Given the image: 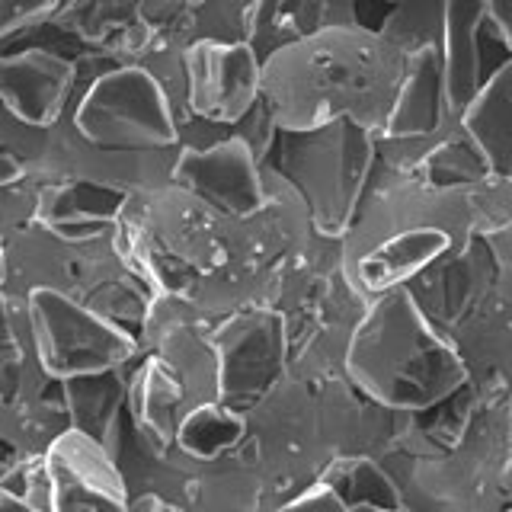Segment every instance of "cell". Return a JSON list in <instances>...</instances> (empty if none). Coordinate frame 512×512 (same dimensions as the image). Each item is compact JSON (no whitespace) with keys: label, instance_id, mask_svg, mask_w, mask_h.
<instances>
[{"label":"cell","instance_id":"obj_24","mask_svg":"<svg viewBox=\"0 0 512 512\" xmlns=\"http://www.w3.org/2000/svg\"><path fill=\"white\" fill-rule=\"evenodd\" d=\"M20 180H26V167L23 160L16 157L13 151H7L4 144H0V189H10Z\"/></svg>","mask_w":512,"mask_h":512},{"label":"cell","instance_id":"obj_3","mask_svg":"<svg viewBox=\"0 0 512 512\" xmlns=\"http://www.w3.org/2000/svg\"><path fill=\"white\" fill-rule=\"evenodd\" d=\"M375 157L378 135L352 119H336L308 132L279 128L263 164L298 192L320 237L343 240L372 180Z\"/></svg>","mask_w":512,"mask_h":512},{"label":"cell","instance_id":"obj_9","mask_svg":"<svg viewBox=\"0 0 512 512\" xmlns=\"http://www.w3.org/2000/svg\"><path fill=\"white\" fill-rule=\"evenodd\" d=\"M183 58L189 119L237 125L260 100L263 61L247 42H192Z\"/></svg>","mask_w":512,"mask_h":512},{"label":"cell","instance_id":"obj_7","mask_svg":"<svg viewBox=\"0 0 512 512\" xmlns=\"http://www.w3.org/2000/svg\"><path fill=\"white\" fill-rule=\"evenodd\" d=\"M29 503L39 512H125L128 490L109 448L68 429L42 455Z\"/></svg>","mask_w":512,"mask_h":512},{"label":"cell","instance_id":"obj_5","mask_svg":"<svg viewBox=\"0 0 512 512\" xmlns=\"http://www.w3.org/2000/svg\"><path fill=\"white\" fill-rule=\"evenodd\" d=\"M29 324L42 368L58 381L122 368L135 356V340L122 327L52 288L29 295Z\"/></svg>","mask_w":512,"mask_h":512},{"label":"cell","instance_id":"obj_26","mask_svg":"<svg viewBox=\"0 0 512 512\" xmlns=\"http://www.w3.org/2000/svg\"><path fill=\"white\" fill-rule=\"evenodd\" d=\"M0 512H39V509H32L26 500H20V496H13L0 487Z\"/></svg>","mask_w":512,"mask_h":512},{"label":"cell","instance_id":"obj_11","mask_svg":"<svg viewBox=\"0 0 512 512\" xmlns=\"http://www.w3.org/2000/svg\"><path fill=\"white\" fill-rule=\"evenodd\" d=\"M455 122L448 106L445 64L439 45H423L410 52L404 84L397 90L391 119L378 138H429Z\"/></svg>","mask_w":512,"mask_h":512},{"label":"cell","instance_id":"obj_2","mask_svg":"<svg viewBox=\"0 0 512 512\" xmlns=\"http://www.w3.org/2000/svg\"><path fill=\"white\" fill-rule=\"evenodd\" d=\"M343 375L365 400L394 413H423L471 384L458 346L432 324L407 285L372 295L352 324Z\"/></svg>","mask_w":512,"mask_h":512},{"label":"cell","instance_id":"obj_15","mask_svg":"<svg viewBox=\"0 0 512 512\" xmlns=\"http://www.w3.org/2000/svg\"><path fill=\"white\" fill-rule=\"evenodd\" d=\"M128 196L112 186L90 180L45 183L36 199V215L45 228L64 237H93L100 228L116 224L125 212Z\"/></svg>","mask_w":512,"mask_h":512},{"label":"cell","instance_id":"obj_4","mask_svg":"<svg viewBox=\"0 0 512 512\" xmlns=\"http://www.w3.org/2000/svg\"><path fill=\"white\" fill-rule=\"evenodd\" d=\"M68 116L90 144L103 151H170L180 148V116L164 87L138 64H112L74 87Z\"/></svg>","mask_w":512,"mask_h":512},{"label":"cell","instance_id":"obj_28","mask_svg":"<svg viewBox=\"0 0 512 512\" xmlns=\"http://www.w3.org/2000/svg\"><path fill=\"white\" fill-rule=\"evenodd\" d=\"M0 282H4V250H0Z\"/></svg>","mask_w":512,"mask_h":512},{"label":"cell","instance_id":"obj_23","mask_svg":"<svg viewBox=\"0 0 512 512\" xmlns=\"http://www.w3.org/2000/svg\"><path fill=\"white\" fill-rule=\"evenodd\" d=\"M490 32L512 52V0H487Z\"/></svg>","mask_w":512,"mask_h":512},{"label":"cell","instance_id":"obj_17","mask_svg":"<svg viewBox=\"0 0 512 512\" xmlns=\"http://www.w3.org/2000/svg\"><path fill=\"white\" fill-rule=\"evenodd\" d=\"M64 404H68L71 429L84 432L87 439L112 452L119 416L128 404V381L122 368H106V372L74 375L64 378Z\"/></svg>","mask_w":512,"mask_h":512},{"label":"cell","instance_id":"obj_16","mask_svg":"<svg viewBox=\"0 0 512 512\" xmlns=\"http://www.w3.org/2000/svg\"><path fill=\"white\" fill-rule=\"evenodd\" d=\"M183 407V378L164 359H148L128 384V413L138 432L157 452H167L176 442Z\"/></svg>","mask_w":512,"mask_h":512},{"label":"cell","instance_id":"obj_12","mask_svg":"<svg viewBox=\"0 0 512 512\" xmlns=\"http://www.w3.org/2000/svg\"><path fill=\"white\" fill-rule=\"evenodd\" d=\"M359 23L356 0H256L247 45L260 61L330 26Z\"/></svg>","mask_w":512,"mask_h":512},{"label":"cell","instance_id":"obj_10","mask_svg":"<svg viewBox=\"0 0 512 512\" xmlns=\"http://www.w3.org/2000/svg\"><path fill=\"white\" fill-rule=\"evenodd\" d=\"M77 61L48 48L0 55V106L32 128H52L71 106Z\"/></svg>","mask_w":512,"mask_h":512},{"label":"cell","instance_id":"obj_21","mask_svg":"<svg viewBox=\"0 0 512 512\" xmlns=\"http://www.w3.org/2000/svg\"><path fill=\"white\" fill-rule=\"evenodd\" d=\"M61 0H0V42L55 20Z\"/></svg>","mask_w":512,"mask_h":512},{"label":"cell","instance_id":"obj_18","mask_svg":"<svg viewBox=\"0 0 512 512\" xmlns=\"http://www.w3.org/2000/svg\"><path fill=\"white\" fill-rule=\"evenodd\" d=\"M317 484H327L349 509L372 506V509H407L397 477L384 468L375 455H343L333 458L317 474Z\"/></svg>","mask_w":512,"mask_h":512},{"label":"cell","instance_id":"obj_19","mask_svg":"<svg viewBox=\"0 0 512 512\" xmlns=\"http://www.w3.org/2000/svg\"><path fill=\"white\" fill-rule=\"evenodd\" d=\"M244 432H247L244 413L215 400V404L192 407L183 416L180 426H176V445L199 461H215L224 452H231L244 439Z\"/></svg>","mask_w":512,"mask_h":512},{"label":"cell","instance_id":"obj_6","mask_svg":"<svg viewBox=\"0 0 512 512\" xmlns=\"http://www.w3.org/2000/svg\"><path fill=\"white\" fill-rule=\"evenodd\" d=\"M218 400L234 410L260 404L288 368V320L276 308H247L212 336Z\"/></svg>","mask_w":512,"mask_h":512},{"label":"cell","instance_id":"obj_29","mask_svg":"<svg viewBox=\"0 0 512 512\" xmlns=\"http://www.w3.org/2000/svg\"><path fill=\"white\" fill-rule=\"evenodd\" d=\"M388 4H404V0H388Z\"/></svg>","mask_w":512,"mask_h":512},{"label":"cell","instance_id":"obj_27","mask_svg":"<svg viewBox=\"0 0 512 512\" xmlns=\"http://www.w3.org/2000/svg\"><path fill=\"white\" fill-rule=\"evenodd\" d=\"M349 512H391V509H372V506H359V509H349ZM394 512H410V509H394Z\"/></svg>","mask_w":512,"mask_h":512},{"label":"cell","instance_id":"obj_30","mask_svg":"<svg viewBox=\"0 0 512 512\" xmlns=\"http://www.w3.org/2000/svg\"><path fill=\"white\" fill-rule=\"evenodd\" d=\"M500 512H512V506H509V509H500Z\"/></svg>","mask_w":512,"mask_h":512},{"label":"cell","instance_id":"obj_1","mask_svg":"<svg viewBox=\"0 0 512 512\" xmlns=\"http://www.w3.org/2000/svg\"><path fill=\"white\" fill-rule=\"evenodd\" d=\"M410 55L362 23L330 26L263 61L260 96L282 132L352 119L381 135Z\"/></svg>","mask_w":512,"mask_h":512},{"label":"cell","instance_id":"obj_13","mask_svg":"<svg viewBox=\"0 0 512 512\" xmlns=\"http://www.w3.org/2000/svg\"><path fill=\"white\" fill-rule=\"evenodd\" d=\"M442 64L448 106L458 119L464 106L474 100V93L484 84V52L480 39L490 29L487 0H442Z\"/></svg>","mask_w":512,"mask_h":512},{"label":"cell","instance_id":"obj_8","mask_svg":"<svg viewBox=\"0 0 512 512\" xmlns=\"http://www.w3.org/2000/svg\"><path fill=\"white\" fill-rule=\"evenodd\" d=\"M173 183L224 218H250L269 202L263 160L237 135L205 148H180Z\"/></svg>","mask_w":512,"mask_h":512},{"label":"cell","instance_id":"obj_25","mask_svg":"<svg viewBox=\"0 0 512 512\" xmlns=\"http://www.w3.org/2000/svg\"><path fill=\"white\" fill-rule=\"evenodd\" d=\"M125 512H186V509L173 506L167 500H160V496H138L135 503H128Z\"/></svg>","mask_w":512,"mask_h":512},{"label":"cell","instance_id":"obj_20","mask_svg":"<svg viewBox=\"0 0 512 512\" xmlns=\"http://www.w3.org/2000/svg\"><path fill=\"white\" fill-rule=\"evenodd\" d=\"M442 16V0H404V4H394L378 32L404 48L407 55L423 45L442 48Z\"/></svg>","mask_w":512,"mask_h":512},{"label":"cell","instance_id":"obj_22","mask_svg":"<svg viewBox=\"0 0 512 512\" xmlns=\"http://www.w3.org/2000/svg\"><path fill=\"white\" fill-rule=\"evenodd\" d=\"M276 512H349V506L336 496L327 484H314L308 490H301L288 503H282Z\"/></svg>","mask_w":512,"mask_h":512},{"label":"cell","instance_id":"obj_14","mask_svg":"<svg viewBox=\"0 0 512 512\" xmlns=\"http://www.w3.org/2000/svg\"><path fill=\"white\" fill-rule=\"evenodd\" d=\"M458 125L484 157L490 176H512V55L484 77Z\"/></svg>","mask_w":512,"mask_h":512}]
</instances>
